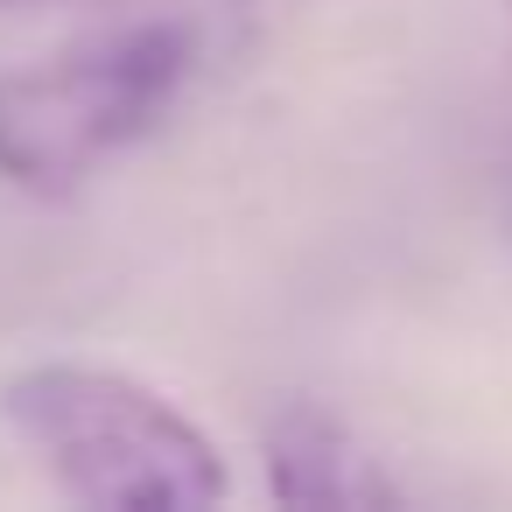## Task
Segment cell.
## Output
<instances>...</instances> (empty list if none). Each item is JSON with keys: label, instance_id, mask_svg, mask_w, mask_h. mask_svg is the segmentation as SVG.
Here are the masks:
<instances>
[{"label": "cell", "instance_id": "6da1fadb", "mask_svg": "<svg viewBox=\"0 0 512 512\" xmlns=\"http://www.w3.org/2000/svg\"><path fill=\"white\" fill-rule=\"evenodd\" d=\"M0 414L57 477L99 512H197L225 498L218 442L148 379L92 358H43L0 386Z\"/></svg>", "mask_w": 512, "mask_h": 512}, {"label": "cell", "instance_id": "7a4b0ae2", "mask_svg": "<svg viewBox=\"0 0 512 512\" xmlns=\"http://www.w3.org/2000/svg\"><path fill=\"white\" fill-rule=\"evenodd\" d=\"M197 71L190 22H127L0 71V183L71 197L148 141Z\"/></svg>", "mask_w": 512, "mask_h": 512}, {"label": "cell", "instance_id": "3957f363", "mask_svg": "<svg viewBox=\"0 0 512 512\" xmlns=\"http://www.w3.org/2000/svg\"><path fill=\"white\" fill-rule=\"evenodd\" d=\"M260 456H267V491L281 505H337V512L400 505L393 470L351 435V421L323 407H281L260 435Z\"/></svg>", "mask_w": 512, "mask_h": 512}, {"label": "cell", "instance_id": "277c9868", "mask_svg": "<svg viewBox=\"0 0 512 512\" xmlns=\"http://www.w3.org/2000/svg\"><path fill=\"white\" fill-rule=\"evenodd\" d=\"M232 8V22L239 29H281V22H295V15H309V8H323V0H225Z\"/></svg>", "mask_w": 512, "mask_h": 512}]
</instances>
